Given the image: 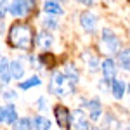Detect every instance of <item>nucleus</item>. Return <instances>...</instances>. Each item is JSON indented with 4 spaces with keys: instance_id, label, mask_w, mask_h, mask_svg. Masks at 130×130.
<instances>
[{
    "instance_id": "nucleus-8",
    "label": "nucleus",
    "mask_w": 130,
    "mask_h": 130,
    "mask_svg": "<svg viewBox=\"0 0 130 130\" xmlns=\"http://www.w3.org/2000/svg\"><path fill=\"white\" fill-rule=\"evenodd\" d=\"M116 62L113 57H104L101 61V73H102V78L108 82V83H113L115 78H116Z\"/></svg>"
},
{
    "instance_id": "nucleus-11",
    "label": "nucleus",
    "mask_w": 130,
    "mask_h": 130,
    "mask_svg": "<svg viewBox=\"0 0 130 130\" xmlns=\"http://www.w3.org/2000/svg\"><path fill=\"white\" fill-rule=\"evenodd\" d=\"M12 80L10 75V61L7 57H0V87L5 89Z\"/></svg>"
},
{
    "instance_id": "nucleus-6",
    "label": "nucleus",
    "mask_w": 130,
    "mask_h": 130,
    "mask_svg": "<svg viewBox=\"0 0 130 130\" xmlns=\"http://www.w3.org/2000/svg\"><path fill=\"white\" fill-rule=\"evenodd\" d=\"M82 108L87 111L89 118L92 121H97L102 115V104L97 97H92V99H83L82 101Z\"/></svg>"
},
{
    "instance_id": "nucleus-9",
    "label": "nucleus",
    "mask_w": 130,
    "mask_h": 130,
    "mask_svg": "<svg viewBox=\"0 0 130 130\" xmlns=\"http://www.w3.org/2000/svg\"><path fill=\"white\" fill-rule=\"evenodd\" d=\"M80 26L82 30L85 31V33H95L97 31V16L94 14V12H90V10H85V12H82L80 14Z\"/></svg>"
},
{
    "instance_id": "nucleus-10",
    "label": "nucleus",
    "mask_w": 130,
    "mask_h": 130,
    "mask_svg": "<svg viewBox=\"0 0 130 130\" xmlns=\"http://www.w3.org/2000/svg\"><path fill=\"white\" fill-rule=\"evenodd\" d=\"M18 118V111L14 108V104H5L0 108V125H16Z\"/></svg>"
},
{
    "instance_id": "nucleus-31",
    "label": "nucleus",
    "mask_w": 130,
    "mask_h": 130,
    "mask_svg": "<svg viewBox=\"0 0 130 130\" xmlns=\"http://www.w3.org/2000/svg\"><path fill=\"white\" fill-rule=\"evenodd\" d=\"M128 2H130V0H128Z\"/></svg>"
},
{
    "instance_id": "nucleus-17",
    "label": "nucleus",
    "mask_w": 130,
    "mask_h": 130,
    "mask_svg": "<svg viewBox=\"0 0 130 130\" xmlns=\"http://www.w3.org/2000/svg\"><path fill=\"white\" fill-rule=\"evenodd\" d=\"M24 73H26V68L24 64L21 62L19 59L10 61V75H12V80H23L24 78Z\"/></svg>"
},
{
    "instance_id": "nucleus-1",
    "label": "nucleus",
    "mask_w": 130,
    "mask_h": 130,
    "mask_svg": "<svg viewBox=\"0 0 130 130\" xmlns=\"http://www.w3.org/2000/svg\"><path fill=\"white\" fill-rule=\"evenodd\" d=\"M35 30L30 23H23V21H16L9 26L7 31V43L12 49L24 50L30 52L35 47Z\"/></svg>"
},
{
    "instance_id": "nucleus-22",
    "label": "nucleus",
    "mask_w": 130,
    "mask_h": 130,
    "mask_svg": "<svg viewBox=\"0 0 130 130\" xmlns=\"http://www.w3.org/2000/svg\"><path fill=\"white\" fill-rule=\"evenodd\" d=\"M43 26L47 28V30H57L59 28V23H57V16H45V19H43Z\"/></svg>"
},
{
    "instance_id": "nucleus-20",
    "label": "nucleus",
    "mask_w": 130,
    "mask_h": 130,
    "mask_svg": "<svg viewBox=\"0 0 130 130\" xmlns=\"http://www.w3.org/2000/svg\"><path fill=\"white\" fill-rule=\"evenodd\" d=\"M31 120H33V128L35 130H49L50 125H52L49 118H45V116H42V115L33 116Z\"/></svg>"
},
{
    "instance_id": "nucleus-24",
    "label": "nucleus",
    "mask_w": 130,
    "mask_h": 130,
    "mask_svg": "<svg viewBox=\"0 0 130 130\" xmlns=\"http://www.w3.org/2000/svg\"><path fill=\"white\" fill-rule=\"evenodd\" d=\"M16 97H18L16 90H5L4 89V92H2V99L5 101V102H12V101H16Z\"/></svg>"
},
{
    "instance_id": "nucleus-29",
    "label": "nucleus",
    "mask_w": 130,
    "mask_h": 130,
    "mask_svg": "<svg viewBox=\"0 0 130 130\" xmlns=\"http://www.w3.org/2000/svg\"><path fill=\"white\" fill-rule=\"evenodd\" d=\"M59 2H68V0H59Z\"/></svg>"
},
{
    "instance_id": "nucleus-25",
    "label": "nucleus",
    "mask_w": 130,
    "mask_h": 130,
    "mask_svg": "<svg viewBox=\"0 0 130 130\" xmlns=\"http://www.w3.org/2000/svg\"><path fill=\"white\" fill-rule=\"evenodd\" d=\"M35 106H37V109L40 111V113L47 111V97H45V95H40V97L37 99V102H35Z\"/></svg>"
},
{
    "instance_id": "nucleus-2",
    "label": "nucleus",
    "mask_w": 130,
    "mask_h": 130,
    "mask_svg": "<svg viewBox=\"0 0 130 130\" xmlns=\"http://www.w3.org/2000/svg\"><path fill=\"white\" fill-rule=\"evenodd\" d=\"M49 92L56 97H68L76 92V85L64 75V71H54L50 75Z\"/></svg>"
},
{
    "instance_id": "nucleus-12",
    "label": "nucleus",
    "mask_w": 130,
    "mask_h": 130,
    "mask_svg": "<svg viewBox=\"0 0 130 130\" xmlns=\"http://www.w3.org/2000/svg\"><path fill=\"white\" fill-rule=\"evenodd\" d=\"M35 45L40 47L42 50H49L54 45V37L50 35V30H42L37 37H35Z\"/></svg>"
},
{
    "instance_id": "nucleus-7",
    "label": "nucleus",
    "mask_w": 130,
    "mask_h": 130,
    "mask_svg": "<svg viewBox=\"0 0 130 130\" xmlns=\"http://www.w3.org/2000/svg\"><path fill=\"white\" fill-rule=\"evenodd\" d=\"M92 128V125H90L89 121V115H87V111L83 109V108H78V109H75L71 113V128Z\"/></svg>"
},
{
    "instance_id": "nucleus-19",
    "label": "nucleus",
    "mask_w": 130,
    "mask_h": 130,
    "mask_svg": "<svg viewBox=\"0 0 130 130\" xmlns=\"http://www.w3.org/2000/svg\"><path fill=\"white\" fill-rule=\"evenodd\" d=\"M89 56H87V70L90 73H97L101 71V61L97 57V54H94V52H87Z\"/></svg>"
},
{
    "instance_id": "nucleus-5",
    "label": "nucleus",
    "mask_w": 130,
    "mask_h": 130,
    "mask_svg": "<svg viewBox=\"0 0 130 130\" xmlns=\"http://www.w3.org/2000/svg\"><path fill=\"white\" fill-rule=\"evenodd\" d=\"M54 116H56V123H57L59 128H64V130L71 128V111L64 104H56L54 106Z\"/></svg>"
},
{
    "instance_id": "nucleus-28",
    "label": "nucleus",
    "mask_w": 130,
    "mask_h": 130,
    "mask_svg": "<svg viewBox=\"0 0 130 130\" xmlns=\"http://www.w3.org/2000/svg\"><path fill=\"white\" fill-rule=\"evenodd\" d=\"M127 90H128V108H130V83L127 85Z\"/></svg>"
},
{
    "instance_id": "nucleus-26",
    "label": "nucleus",
    "mask_w": 130,
    "mask_h": 130,
    "mask_svg": "<svg viewBox=\"0 0 130 130\" xmlns=\"http://www.w3.org/2000/svg\"><path fill=\"white\" fill-rule=\"evenodd\" d=\"M9 0H0V19H5V14L9 12Z\"/></svg>"
},
{
    "instance_id": "nucleus-30",
    "label": "nucleus",
    "mask_w": 130,
    "mask_h": 130,
    "mask_svg": "<svg viewBox=\"0 0 130 130\" xmlns=\"http://www.w3.org/2000/svg\"><path fill=\"white\" fill-rule=\"evenodd\" d=\"M0 57H2V56H0Z\"/></svg>"
},
{
    "instance_id": "nucleus-23",
    "label": "nucleus",
    "mask_w": 130,
    "mask_h": 130,
    "mask_svg": "<svg viewBox=\"0 0 130 130\" xmlns=\"http://www.w3.org/2000/svg\"><path fill=\"white\" fill-rule=\"evenodd\" d=\"M14 127L19 128V130H31L33 128V120L31 118H19V120L16 121Z\"/></svg>"
},
{
    "instance_id": "nucleus-13",
    "label": "nucleus",
    "mask_w": 130,
    "mask_h": 130,
    "mask_svg": "<svg viewBox=\"0 0 130 130\" xmlns=\"http://www.w3.org/2000/svg\"><path fill=\"white\" fill-rule=\"evenodd\" d=\"M37 61H38V66L43 68V70H54L56 64H57V57L52 52H49V50H43L40 56L37 57Z\"/></svg>"
},
{
    "instance_id": "nucleus-27",
    "label": "nucleus",
    "mask_w": 130,
    "mask_h": 130,
    "mask_svg": "<svg viewBox=\"0 0 130 130\" xmlns=\"http://www.w3.org/2000/svg\"><path fill=\"white\" fill-rule=\"evenodd\" d=\"M80 5H85V7H90V5H94V0H76Z\"/></svg>"
},
{
    "instance_id": "nucleus-15",
    "label": "nucleus",
    "mask_w": 130,
    "mask_h": 130,
    "mask_svg": "<svg viewBox=\"0 0 130 130\" xmlns=\"http://www.w3.org/2000/svg\"><path fill=\"white\" fill-rule=\"evenodd\" d=\"M43 10H45V14H49V16H62V14H64L59 0H45V2H43Z\"/></svg>"
},
{
    "instance_id": "nucleus-14",
    "label": "nucleus",
    "mask_w": 130,
    "mask_h": 130,
    "mask_svg": "<svg viewBox=\"0 0 130 130\" xmlns=\"http://www.w3.org/2000/svg\"><path fill=\"white\" fill-rule=\"evenodd\" d=\"M116 62L121 70L130 71V47H125V49H120L116 52Z\"/></svg>"
},
{
    "instance_id": "nucleus-4",
    "label": "nucleus",
    "mask_w": 130,
    "mask_h": 130,
    "mask_svg": "<svg viewBox=\"0 0 130 130\" xmlns=\"http://www.w3.org/2000/svg\"><path fill=\"white\" fill-rule=\"evenodd\" d=\"M101 47L106 50V54L116 56V52L121 49V40L116 37V33L111 28H102L101 31Z\"/></svg>"
},
{
    "instance_id": "nucleus-18",
    "label": "nucleus",
    "mask_w": 130,
    "mask_h": 130,
    "mask_svg": "<svg viewBox=\"0 0 130 130\" xmlns=\"http://www.w3.org/2000/svg\"><path fill=\"white\" fill-rule=\"evenodd\" d=\"M40 85H42V80H40L38 75H33L28 80H19L18 82L19 90H30V89H33V87H40Z\"/></svg>"
},
{
    "instance_id": "nucleus-3",
    "label": "nucleus",
    "mask_w": 130,
    "mask_h": 130,
    "mask_svg": "<svg viewBox=\"0 0 130 130\" xmlns=\"http://www.w3.org/2000/svg\"><path fill=\"white\" fill-rule=\"evenodd\" d=\"M37 10V0H12L9 4V12L16 19H24Z\"/></svg>"
},
{
    "instance_id": "nucleus-21",
    "label": "nucleus",
    "mask_w": 130,
    "mask_h": 130,
    "mask_svg": "<svg viewBox=\"0 0 130 130\" xmlns=\"http://www.w3.org/2000/svg\"><path fill=\"white\" fill-rule=\"evenodd\" d=\"M64 75H66L75 85L80 82V73H78V70H76V66H73V64H66V68H64Z\"/></svg>"
},
{
    "instance_id": "nucleus-16",
    "label": "nucleus",
    "mask_w": 130,
    "mask_h": 130,
    "mask_svg": "<svg viewBox=\"0 0 130 130\" xmlns=\"http://www.w3.org/2000/svg\"><path fill=\"white\" fill-rule=\"evenodd\" d=\"M125 92H127V83H125L123 80L115 78V82L111 83V95H113L116 101H121L123 97H125Z\"/></svg>"
}]
</instances>
